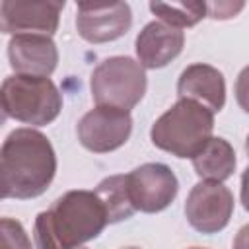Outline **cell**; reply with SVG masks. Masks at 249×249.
Returning a JSON list of instances; mask_svg holds the SVG:
<instances>
[{
    "label": "cell",
    "instance_id": "13",
    "mask_svg": "<svg viewBox=\"0 0 249 249\" xmlns=\"http://www.w3.org/2000/svg\"><path fill=\"white\" fill-rule=\"evenodd\" d=\"M179 99H193L212 113H218L226 105V80L224 74L202 62H195L187 66L177 82Z\"/></svg>",
    "mask_w": 249,
    "mask_h": 249
},
{
    "label": "cell",
    "instance_id": "15",
    "mask_svg": "<svg viewBox=\"0 0 249 249\" xmlns=\"http://www.w3.org/2000/svg\"><path fill=\"white\" fill-rule=\"evenodd\" d=\"M95 195L103 202V208L107 212V222L109 224L123 222V220L130 218L136 212V208L132 204V198H130L126 175H111V177H105L95 187Z\"/></svg>",
    "mask_w": 249,
    "mask_h": 249
},
{
    "label": "cell",
    "instance_id": "18",
    "mask_svg": "<svg viewBox=\"0 0 249 249\" xmlns=\"http://www.w3.org/2000/svg\"><path fill=\"white\" fill-rule=\"evenodd\" d=\"M241 8H243V2H237V4H231V2H214V4H206L208 16L214 18V19H230V18H233Z\"/></svg>",
    "mask_w": 249,
    "mask_h": 249
},
{
    "label": "cell",
    "instance_id": "22",
    "mask_svg": "<svg viewBox=\"0 0 249 249\" xmlns=\"http://www.w3.org/2000/svg\"><path fill=\"white\" fill-rule=\"evenodd\" d=\"M245 150H247V154H249V136H247V140H245Z\"/></svg>",
    "mask_w": 249,
    "mask_h": 249
},
{
    "label": "cell",
    "instance_id": "21",
    "mask_svg": "<svg viewBox=\"0 0 249 249\" xmlns=\"http://www.w3.org/2000/svg\"><path fill=\"white\" fill-rule=\"evenodd\" d=\"M241 202H243V208L249 212V165L241 175Z\"/></svg>",
    "mask_w": 249,
    "mask_h": 249
},
{
    "label": "cell",
    "instance_id": "1",
    "mask_svg": "<svg viewBox=\"0 0 249 249\" xmlns=\"http://www.w3.org/2000/svg\"><path fill=\"white\" fill-rule=\"evenodd\" d=\"M2 198L41 196L54 179L56 154L51 140L35 128L12 130L0 152Z\"/></svg>",
    "mask_w": 249,
    "mask_h": 249
},
{
    "label": "cell",
    "instance_id": "20",
    "mask_svg": "<svg viewBox=\"0 0 249 249\" xmlns=\"http://www.w3.org/2000/svg\"><path fill=\"white\" fill-rule=\"evenodd\" d=\"M233 249H249V224H245L233 239Z\"/></svg>",
    "mask_w": 249,
    "mask_h": 249
},
{
    "label": "cell",
    "instance_id": "23",
    "mask_svg": "<svg viewBox=\"0 0 249 249\" xmlns=\"http://www.w3.org/2000/svg\"><path fill=\"white\" fill-rule=\"evenodd\" d=\"M123 249H138V247H123Z\"/></svg>",
    "mask_w": 249,
    "mask_h": 249
},
{
    "label": "cell",
    "instance_id": "19",
    "mask_svg": "<svg viewBox=\"0 0 249 249\" xmlns=\"http://www.w3.org/2000/svg\"><path fill=\"white\" fill-rule=\"evenodd\" d=\"M235 99L237 105L249 113V66H245L235 80Z\"/></svg>",
    "mask_w": 249,
    "mask_h": 249
},
{
    "label": "cell",
    "instance_id": "9",
    "mask_svg": "<svg viewBox=\"0 0 249 249\" xmlns=\"http://www.w3.org/2000/svg\"><path fill=\"white\" fill-rule=\"evenodd\" d=\"M130 198L136 210L154 214L165 210L177 196L179 181L165 163H142L126 173Z\"/></svg>",
    "mask_w": 249,
    "mask_h": 249
},
{
    "label": "cell",
    "instance_id": "7",
    "mask_svg": "<svg viewBox=\"0 0 249 249\" xmlns=\"http://www.w3.org/2000/svg\"><path fill=\"white\" fill-rule=\"evenodd\" d=\"M231 214L233 195L226 185L216 181L196 183L185 200L187 222L200 233H218L228 226Z\"/></svg>",
    "mask_w": 249,
    "mask_h": 249
},
{
    "label": "cell",
    "instance_id": "2",
    "mask_svg": "<svg viewBox=\"0 0 249 249\" xmlns=\"http://www.w3.org/2000/svg\"><path fill=\"white\" fill-rule=\"evenodd\" d=\"M107 212L95 191L74 189L39 212L33 226L37 249H78L107 226Z\"/></svg>",
    "mask_w": 249,
    "mask_h": 249
},
{
    "label": "cell",
    "instance_id": "11",
    "mask_svg": "<svg viewBox=\"0 0 249 249\" xmlns=\"http://www.w3.org/2000/svg\"><path fill=\"white\" fill-rule=\"evenodd\" d=\"M8 58L16 74L49 78L56 68L58 51L51 37L16 35L8 43Z\"/></svg>",
    "mask_w": 249,
    "mask_h": 249
},
{
    "label": "cell",
    "instance_id": "5",
    "mask_svg": "<svg viewBox=\"0 0 249 249\" xmlns=\"http://www.w3.org/2000/svg\"><path fill=\"white\" fill-rule=\"evenodd\" d=\"M89 88L97 107H115L130 113L144 97L148 78L144 66L134 58L109 56L93 68Z\"/></svg>",
    "mask_w": 249,
    "mask_h": 249
},
{
    "label": "cell",
    "instance_id": "24",
    "mask_svg": "<svg viewBox=\"0 0 249 249\" xmlns=\"http://www.w3.org/2000/svg\"><path fill=\"white\" fill-rule=\"evenodd\" d=\"M189 249H204V247H189Z\"/></svg>",
    "mask_w": 249,
    "mask_h": 249
},
{
    "label": "cell",
    "instance_id": "10",
    "mask_svg": "<svg viewBox=\"0 0 249 249\" xmlns=\"http://www.w3.org/2000/svg\"><path fill=\"white\" fill-rule=\"evenodd\" d=\"M76 27L80 37L93 45L121 39L132 25V12L126 2H80L76 6Z\"/></svg>",
    "mask_w": 249,
    "mask_h": 249
},
{
    "label": "cell",
    "instance_id": "12",
    "mask_svg": "<svg viewBox=\"0 0 249 249\" xmlns=\"http://www.w3.org/2000/svg\"><path fill=\"white\" fill-rule=\"evenodd\" d=\"M185 45V33L163 21H150L136 37V56L144 68H163L169 64Z\"/></svg>",
    "mask_w": 249,
    "mask_h": 249
},
{
    "label": "cell",
    "instance_id": "6",
    "mask_svg": "<svg viewBox=\"0 0 249 249\" xmlns=\"http://www.w3.org/2000/svg\"><path fill=\"white\" fill-rule=\"evenodd\" d=\"M60 0H4L0 4V29L6 35H45L58 29Z\"/></svg>",
    "mask_w": 249,
    "mask_h": 249
},
{
    "label": "cell",
    "instance_id": "8",
    "mask_svg": "<svg viewBox=\"0 0 249 249\" xmlns=\"http://www.w3.org/2000/svg\"><path fill=\"white\" fill-rule=\"evenodd\" d=\"M76 132L86 150L107 154L121 148L130 138L132 117L128 111L115 107H95L78 121Z\"/></svg>",
    "mask_w": 249,
    "mask_h": 249
},
{
    "label": "cell",
    "instance_id": "16",
    "mask_svg": "<svg viewBox=\"0 0 249 249\" xmlns=\"http://www.w3.org/2000/svg\"><path fill=\"white\" fill-rule=\"evenodd\" d=\"M150 10L160 18V21L177 29L193 27L208 14L206 2H150Z\"/></svg>",
    "mask_w": 249,
    "mask_h": 249
},
{
    "label": "cell",
    "instance_id": "17",
    "mask_svg": "<svg viewBox=\"0 0 249 249\" xmlns=\"http://www.w3.org/2000/svg\"><path fill=\"white\" fill-rule=\"evenodd\" d=\"M0 231H2V249H31V241L18 220L2 218Z\"/></svg>",
    "mask_w": 249,
    "mask_h": 249
},
{
    "label": "cell",
    "instance_id": "4",
    "mask_svg": "<svg viewBox=\"0 0 249 249\" xmlns=\"http://www.w3.org/2000/svg\"><path fill=\"white\" fill-rule=\"evenodd\" d=\"M4 115L31 126L53 123L62 109V93L51 78L14 74L2 82Z\"/></svg>",
    "mask_w": 249,
    "mask_h": 249
},
{
    "label": "cell",
    "instance_id": "14",
    "mask_svg": "<svg viewBox=\"0 0 249 249\" xmlns=\"http://www.w3.org/2000/svg\"><path fill=\"white\" fill-rule=\"evenodd\" d=\"M193 160V167L195 173L202 179V181H216L222 183L226 179H230L235 171V152L231 148V144L220 136H212L202 150L191 158Z\"/></svg>",
    "mask_w": 249,
    "mask_h": 249
},
{
    "label": "cell",
    "instance_id": "25",
    "mask_svg": "<svg viewBox=\"0 0 249 249\" xmlns=\"http://www.w3.org/2000/svg\"><path fill=\"white\" fill-rule=\"evenodd\" d=\"M78 249H86V247H78Z\"/></svg>",
    "mask_w": 249,
    "mask_h": 249
},
{
    "label": "cell",
    "instance_id": "3",
    "mask_svg": "<svg viewBox=\"0 0 249 249\" xmlns=\"http://www.w3.org/2000/svg\"><path fill=\"white\" fill-rule=\"evenodd\" d=\"M214 113L193 101L179 99L150 128L152 144L175 158H193L212 138Z\"/></svg>",
    "mask_w": 249,
    "mask_h": 249
}]
</instances>
